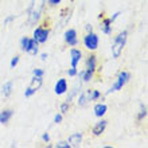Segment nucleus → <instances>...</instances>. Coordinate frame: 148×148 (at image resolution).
<instances>
[{"label": "nucleus", "mask_w": 148, "mask_h": 148, "mask_svg": "<svg viewBox=\"0 0 148 148\" xmlns=\"http://www.w3.org/2000/svg\"><path fill=\"white\" fill-rule=\"evenodd\" d=\"M45 3H46V0H31V4L28 8V23L30 24L38 23L43 8H45Z\"/></svg>", "instance_id": "nucleus-1"}, {"label": "nucleus", "mask_w": 148, "mask_h": 148, "mask_svg": "<svg viewBox=\"0 0 148 148\" xmlns=\"http://www.w3.org/2000/svg\"><path fill=\"white\" fill-rule=\"evenodd\" d=\"M127 38H128V31L124 30L123 32H120L119 35L114 38L112 45V55L113 58H119L123 53V49L125 47V43H127Z\"/></svg>", "instance_id": "nucleus-2"}, {"label": "nucleus", "mask_w": 148, "mask_h": 148, "mask_svg": "<svg viewBox=\"0 0 148 148\" xmlns=\"http://www.w3.org/2000/svg\"><path fill=\"white\" fill-rule=\"evenodd\" d=\"M131 79V74L128 73V71H121L120 74H119V77H117L116 82L113 84V86L110 88L109 90H108V93H112V92H116V90H120L123 86L127 84V82Z\"/></svg>", "instance_id": "nucleus-3"}, {"label": "nucleus", "mask_w": 148, "mask_h": 148, "mask_svg": "<svg viewBox=\"0 0 148 148\" xmlns=\"http://www.w3.org/2000/svg\"><path fill=\"white\" fill-rule=\"evenodd\" d=\"M84 45H85V47L88 49V50H90V51L97 50V47H98V36H97V34H94L93 31L88 32V34L85 35V38H84Z\"/></svg>", "instance_id": "nucleus-4"}, {"label": "nucleus", "mask_w": 148, "mask_h": 148, "mask_svg": "<svg viewBox=\"0 0 148 148\" xmlns=\"http://www.w3.org/2000/svg\"><path fill=\"white\" fill-rule=\"evenodd\" d=\"M49 30L45 27H36L34 30V39H35L38 43H45L49 39Z\"/></svg>", "instance_id": "nucleus-5"}, {"label": "nucleus", "mask_w": 148, "mask_h": 148, "mask_svg": "<svg viewBox=\"0 0 148 148\" xmlns=\"http://www.w3.org/2000/svg\"><path fill=\"white\" fill-rule=\"evenodd\" d=\"M65 42L69 45V46L74 47L78 45V38H77V31L74 28H69L65 31Z\"/></svg>", "instance_id": "nucleus-6"}, {"label": "nucleus", "mask_w": 148, "mask_h": 148, "mask_svg": "<svg viewBox=\"0 0 148 148\" xmlns=\"http://www.w3.org/2000/svg\"><path fill=\"white\" fill-rule=\"evenodd\" d=\"M92 101V90H85V92H82L79 94V97H78V105L79 106H86L89 102Z\"/></svg>", "instance_id": "nucleus-7"}, {"label": "nucleus", "mask_w": 148, "mask_h": 148, "mask_svg": "<svg viewBox=\"0 0 148 148\" xmlns=\"http://www.w3.org/2000/svg\"><path fill=\"white\" fill-rule=\"evenodd\" d=\"M67 90V82L65 78H61V79H58L57 81V84H55V88H54V92L55 94H58V96H61V94H65Z\"/></svg>", "instance_id": "nucleus-8"}, {"label": "nucleus", "mask_w": 148, "mask_h": 148, "mask_svg": "<svg viewBox=\"0 0 148 148\" xmlns=\"http://www.w3.org/2000/svg\"><path fill=\"white\" fill-rule=\"evenodd\" d=\"M70 62H71V67H77V65L79 63L82 58V53L78 49H71L70 50Z\"/></svg>", "instance_id": "nucleus-9"}, {"label": "nucleus", "mask_w": 148, "mask_h": 148, "mask_svg": "<svg viewBox=\"0 0 148 148\" xmlns=\"http://www.w3.org/2000/svg\"><path fill=\"white\" fill-rule=\"evenodd\" d=\"M106 125H108V121L106 120L98 121L97 124L93 127V129H92V132H93L94 136H100V135H102L104 131H105V128H106Z\"/></svg>", "instance_id": "nucleus-10"}, {"label": "nucleus", "mask_w": 148, "mask_h": 148, "mask_svg": "<svg viewBox=\"0 0 148 148\" xmlns=\"http://www.w3.org/2000/svg\"><path fill=\"white\" fill-rule=\"evenodd\" d=\"M39 51V43L36 42L35 39L32 38L28 40V45H27V49H26V53L27 54H31V55H36Z\"/></svg>", "instance_id": "nucleus-11"}, {"label": "nucleus", "mask_w": 148, "mask_h": 148, "mask_svg": "<svg viewBox=\"0 0 148 148\" xmlns=\"http://www.w3.org/2000/svg\"><path fill=\"white\" fill-rule=\"evenodd\" d=\"M82 141V133H73L71 136H69L67 143L70 144V147H79Z\"/></svg>", "instance_id": "nucleus-12"}, {"label": "nucleus", "mask_w": 148, "mask_h": 148, "mask_svg": "<svg viewBox=\"0 0 148 148\" xmlns=\"http://www.w3.org/2000/svg\"><path fill=\"white\" fill-rule=\"evenodd\" d=\"M14 116V110L12 109H4L0 112V124H7Z\"/></svg>", "instance_id": "nucleus-13"}, {"label": "nucleus", "mask_w": 148, "mask_h": 148, "mask_svg": "<svg viewBox=\"0 0 148 148\" xmlns=\"http://www.w3.org/2000/svg\"><path fill=\"white\" fill-rule=\"evenodd\" d=\"M96 65H97V58H96V55H89V58H88V61H86V71L94 73V70H96Z\"/></svg>", "instance_id": "nucleus-14"}, {"label": "nucleus", "mask_w": 148, "mask_h": 148, "mask_svg": "<svg viewBox=\"0 0 148 148\" xmlns=\"http://www.w3.org/2000/svg\"><path fill=\"white\" fill-rule=\"evenodd\" d=\"M112 22H110L109 18H105V19L102 20L101 23V31L104 32V34H106V35H110L112 34Z\"/></svg>", "instance_id": "nucleus-15"}, {"label": "nucleus", "mask_w": 148, "mask_h": 148, "mask_svg": "<svg viewBox=\"0 0 148 148\" xmlns=\"http://www.w3.org/2000/svg\"><path fill=\"white\" fill-rule=\"evenodd\" d=\"M108 110V106L105 104H96L94 105V114L96 117H102Z\"/></svg>", "instance_id": "nucleus-16"}, {"label": "nucleus", "mask_w": 148, "mask_h": 148, "mask_svg": "<svg viewBox=\"0 0 148 148\" xmlns=\"http://www.w3.org/2000/svg\"><path fill=\"white\" fill-rule=\"evenodd\" d=\"M12 85H14V82L12 81H7L5 84L3 85V96L4 97H10L11 96V93H12Z\"/></svg>", "instance_id": "nucleus-17"}, {"label": "nucleus", "mask_w": 148, "mask_h": 148, "mask_svg": "<svg viewBox=\"0 0 148 148\" xmlns=\"http://www.w3.org/2000/svg\"><path fill=\"white\" fill-rule=\"evenodd\" d=\"M30 86H31L34 90H38L40 86H42V77H35L34 75V78L31 79V84H30Z\"/></svg>", "instance_id": "nucleus-18"}, {"label": "nucleus", "mask_w": 148, "mask_h": 148, "mask_svg": "<svg viewBox=\"0 0 148 148\" xmlns=\"http://www.w3.org/2000/svg\"><path fill=\"white\" fill-rule=\"evenodd\" d=\"M79 88H81V82H77V84H75V85L73 86V89H71V93L69 94V96H67V98H66V101H67V102H70L71 100H73V97L78 93V89H79Z\"/></svg>", "instance_id": "nucleus-19"}, {"label": "nucleus", "mask_w": 148, "mask_h": 148, "mask_svg": "<svg viewBox=\"0 0 148 148\" xmlns=\"http://www.w3.org/2000/svg\"><path fill=\"white\" fill-rule=\"evenodd\" d=\"M147 117V106L144 105V104H141L140 105V112H139V114H137V121H141L143 119H145Z\"/></svg>", "instance_id": "nucleus-20"}, {"label": "nucleus", "mask_w": 148, "mask_h": 148, "mask_svg": "<svg viewBox=\"0 0 148 148\" xmlns=\"http://www.w3.org/2000/svg\"><path fill=\"white\" fill-rule=\"evenodd\" d=\"M28 40H30V38H27V36H23L22 40H20V49H22V51H24V53H26V49H27Z\"/></svg>", "instance_id": "nucleus-21"}, {"label": "nucleus", "mask_w": 148, "mask_h": 148, "mask_svg": "<svg viewBox=\"0 0 148 148\" xmlns=\"http://www.w3.org/2000/svg\"><path fill=\"white\" fill-rule=\"evenodd\" d=\"M92 77H93V73H89V71L84 70V74H82V81L84 82H89L90 79H92Z\"/></svg>", "instance_id": "nucleus-22"}, {"label": "nucleus", "mask_w": 148, "mask_h": 148, "mask_svg": "<svg viewBox=\"0 0 148 148\" xmlns=\"http://www.w3.org/2000/svg\"><path fill=\"white\" fill-rule=\"evenodd\" d=\"M69 108H70V102H67V101H65L63 104H61V113H66L67 110H69Z\"/></svg>", "instance_id": "nucleus-23"}, {"label": "nucleus", "mask_w": 148, "mask_h": 148, "mask_svg": "<svg viewBox=\"0 0 148 148\" xmlns=\"http://www.w3.org/2000/svg\"><path fill=\"white\" fill-rule=\"evenodd\" d=\"M35 92H36V90H34L31 86H28L27 89L24 90V96H26V97H31V96H34V94H35Z\"/></svg>", "instance_id": "nucleus-24"}, {"label": "nucleus", "mask_w": 148, "mask_h": 148, "mask_svg": "<svg viewBox=\"0 0 148 148\" xmlns=\"http://www.w3.org/2000/svg\"><path fill=\"white\" fill-rule=\"evenodd\" d=\"M100 97H101V93L98 90H92V101H96Z\"/></svg>", "instance_id": "nucleus-25"}, {"label": "nucleus", "mask_w": 148, "mask_h": 148, "mask_svg": "<svg viewBox=\"0 0 148 148\" xmlns=\"http://www.w3.org/2000/svg\"><path fill=\"white\" fill-rule=\"evenodd\" d=\"M18 63H19V55H15V57L11 59V63H10V66L14 69V67H16V65H18Z\"/></svg>", "instance_id": "nucleus-26"}, {"label": "nucleus", "mask_w": 148, "mask_h": 148, "mask_svg": "<svg viewBox=\"0 0 148 148\" xmlns=\"http://www.w3.org/2000/svg\"><path fill=\"white\" fill-rule=\"evenodd\" d=\"M55 147L57 148H70V144H69L67 141H59V143H57Z\"/></svg>", "instance_id": "nucleus-27"}, {"label": "nucleus", "mask_w": 148, "mask_h": 148, "mask_svg": "<svg viewBox=\"0 0 148 148\" xmlns=\"http://www.w3.org/2000/svg\"><path fill=\"white\" fill-rule=\"evenodd\" d=\"M32 74L35 75V77H43V70H40V69H34V71H32Z\"/></svg>", "instance_id": "nucleus-28"}, {"label": "nucleus", "mask_w": 148, "mask_h": 148, "mask_svg": "<svg viewBox=\"0 0 148 148\" xmlns=\"http://www.w3.org/2000/svg\"><path fill=\"white\" fill-rule=\"evenodd\" d=\"M77 67H71V69H69V70H67V74H69V75H70V77H74V75H77Z\"/></svg>", "instance_id": "nucleus-29"}, {"label": "nucleus", "mask_w": 148, "mask_h": 148, "mask_svg": "<svg viewBox=\"0 0 148 148\" xmlns=\"http://www.w3.org/2000/svg\"><path fill=\"white\" fill-rule=\"evenodd\" d=\"M54 123H55V124H59V123H62V113H58V114H55Z\"/></svg>", "instance_id": "nucleus-30"}, {"label": "nucleus", "mask_w": 148, "mask_h": 148, "mask_svg": "<svg viewBox=\"0 0 148 148\" xmlns=\"http://www.w3.org/2000/svg\"><path fill=\"white\" fill-rule=\"evenodd\" d=\"M42 139H43V141H46V143H47V141H50V136H49V133H43V135H42Z\"/></svg>", "instance_id": "nucleus-31"}, {"label": "nucleus", "mask_w": 148, "mask_h": 148, "mask_svg": "<svg viewBox=\"0 0 148 148\" xmlns=\"http://www.w3.org/2000/svg\"><path fill=\"white\" fill-rule=\"evenodd\" d=\"M61 3V0H49V4L50 5H57V4Z\"/></svg>", "instance_id": "nucleus-32"}, {"label": "nucleus", "mask_w": 148, "mask_h": 148, "mask_svg": "<svg viewBox=\"0 0 148 148\" xmlns=\"http://www.w3.org/2000/svg\"><path fill=\"white\" fill-rule=\"evenodd\" d=\"M119 15H120V12H116V14H114V15H113L112 18H109V19H110V22H112V23H113V22H114V20H116L117 18H119Z\"/></svg>", "instance_id": "nucleus-33"}, {"label": "nucleus", "mask_w": 148, "mask_h": 148, "mask_svg": "<svg viewBox=\"0 0 148 148\" xmlns=\"http://www.w3.org/2000/svg\"><path fill=\"white\" fill-rule=\"evenodd\" d=\"M12 19H15V16H8L7 19L4 20V24H7V23H8V22H11V20H12Z\"/></svg>", "instance_id": "nucleus-34"}, {"label": "nucleus", "mask_w": 148, "mask_h": 148, "mask_svg": "<svg viewBox=\"0 0 148 148\" xmlns=\"http://www.w3.org/2000/svg\"><path fill=\"white\" fill-rule=\"evenodd\" d=\"M86 31H88V32L93 31V27H92V26H90V24H88V26H86Z\"/></svg>", "instance_id": "nucleus-35"}, {"label": "nucleus", "mask_w": 148, "mask_h": 148, "mask_svg": "<svg viewBox=\"0 0 148 148\" xmlns=\"http://www.w3.org/2000/svg\"><path fill=\"white\" fill-rule=\"evenodd\" d=\"M40 58H42V61H46V59H47V54H45V53H43V54L40 55Z\"/></svg>", "instance_id": "nucleus-36"}]
</instances>
